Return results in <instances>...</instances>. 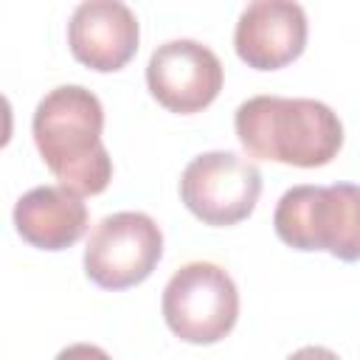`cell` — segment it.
<instances>
[{
  "instance_id": "cell-9",
  "label": "cell",
  "mask_w": 360,
  "mask_h": 360,
  "mask_svg": "<svg viewBox=\"0 0 360 360\" xmlns=\"http://www.w3.org/2000/svg\"><path fill=\"white\" fill-rule=\"evenodd\" d=\"M138 17L121 0H84L68 22L73 56L101 73L121 70L138 51Z\"/></svg>"
},
{
  "instance_id": "cell-6",
  "label": "cell",
  "mask_w": 360,
  "mask_h": 360,
  "mask_svg": "<svg viewBox=\"0 0 360 360\" xmlns=\"http://www.w3.org/2000/svg\"><path fill=\"white\" fill-rule=\"evenodd\" d=\"M262 172L236 152H202L180 177V200L205 225H236L256 208Z\"/></svg>"
},
{
  "instance_id": "cell-7",
  "label": "cell",
  "mask_w": 360,
  "mask_h": 360,
  "mask_svg": "<svg viewBox=\"0 0 360 360\" xmlns=\"http://www.w3.org/2000/svg\"><path fill=\"white\" fill-rule=\"evenodd\" d=\"M146 84L158 104L188 115L208 107L219 96L222 62L208 45L197 39H169L152 51Z\"/></svg>"
},
{
  "instance_id": "cell-3",
  "label": "cell",
  "mask_w": 360,
  "mask_h": 360,
  "mask_svg": "<svg viewBox=\"0 0 360 360\" xmlns=\"http://www.w3.org/2000/svg\"><path fill=\"white\" fill-rule=\"evenodd\" d=\"M273 228L295 250H326L340 262H357L360 186H292L276 205Z\"/></svg>"
},
{
  "instance_id": "cell-10",
  "label": "cell",
  "mask_w": 360,
  "mask_h": 360,
  "mask_svg": "<svg viewBox=\"0 0 360 360\" xmlns=\"http://www.w3.org/2000/svg\"><path fill=\"white\" fill-rule=\"evenodd\" d=\"M14 228L39 250H65L87 231V205L65 186H37L17 200Z\"/></svg>"
},
{
  "instance_id": "cell-5",
  "label": "cell",
  "mask_w": 360,
  "mask_h": 360,
  "mask_svg": "<svg viewBox=\"0 0 360 360\" xmlns=\"http://www.w3.org/2000/svg\"><path fill=\"white\" fill-rule=\"evenodd\" d=\"M160 253L158 222L141 211H118L93 228L84 248V273L104 290H127L152 276Z\"/></svg>"
},
{
  "instance_id": "cell-12",
  "label": "cell",
  "mask_w": 360,
  "mask_h": 360,
  "mask_svg": "<svg viewBox=\"0 0 360 360\" xmlns=\"http://www.w3.org/2000/svg\"><path fill=\"white\" fill-rule=\"evenodd\" d=\"M287 360H340V357L326 346H304V349L292 352Z\"/></svg>"
},
{
  "instance_id": "cell-8",
  "label": "cell",
  "mask_w": 360,
  "mask_h": 360,
  "mask_svg": "<svg viewBox=\"0 0 360 360\" xmlns=\"http://www.w3.org/2000/svg\"><path fill=\"white\" fill-rule=\"evenodd\" d=\"M307 14L292 0H253L233 28V48L248 68L276 70L304 53Z\"/></svg>"
},
{
  "instance_id": "cell-4",
  "label": "cell",
  "mask_w": 360,
  "mask_h": 360,
  "mask_svg": "<svg viewBox=\"0 0 360 360\" xmlns=\"http://www.w3.org/2000/svg\"><path fill=\"white\" fill-rule=\"evenodd\" d=\"M166 326L186 343H217L239 318L233 278L214 262L183 264L163 290Z\"/></svg>"
},
{
  "instance_id": "cell-11",
  "label": "cell",
  "mask_w": 360,
  "mask_h": 360,
  "mask_svg": "<svg viewBox=\"0 0 360 360\" xmlns=\"http://www.w3.org/2000/svg\"><path fill=\"white\" fill-rule=\"evenodd\" d=\"M53 360H112V357L104 349L93 346V343H70Z\"/></svg>"
},
{
  "instance_id": "cell-1",
  "label": "cell",
  "mask_w": 360,
  "mask_h": 360,
  "mask_svg": "<svg viewBox=\"0 0 360 360\" xmlns=\"http://www.w3.org/2000/svg\"><path fill=\"white\" fill-rule=\"evenodd\" d=\"M34 143L59 186L79 197L101 194L112 177V160L101 143L104 107L82 84L53 87L34 110Z\"/></svg>"
},
{
  "instance_id": "cell-2",
  "label": "cell",
  "mask_w": 360,
  "mask_h": 360,
  "mask_svg": "<svg viewBox=\"0 0 360 360\" xmlns=\"http://www.w3.org/2000/svg\"><path fill=\"white\" fill-rule=\"evenodd\" d=\"M233 127L250 158L287 166H326L343 146V124L315 98L253 96L236 107Z\"/></svg>"
}]
</instances>
